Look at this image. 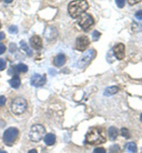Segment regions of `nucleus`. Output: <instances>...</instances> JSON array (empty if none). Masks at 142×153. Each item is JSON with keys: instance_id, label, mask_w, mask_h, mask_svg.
I'll list each match as a JSON object with an SVG mask.
<instances>
[{"instance_id": "nucleus-37", "label": "nucleus", "mask_w": 142, "mask_h": 153, "mask_svg": "<svg viewBox=\"0 0 142 153\" xmlns=\"http://www.w3.org/2000/svg\"><path fill=\"white\" fill-rule=\"evenodd\" d=\"M140 121H141V123H142V114H141V116H140Z\"/></svg>"}, {"instance_id": "nucleus-38", "label": "nucleus", "mask_w": 142, "mask_h": 153, "mask_svg": "<svg viewBox=\"0 0 142 153\" xmlns=\"http://www.w3.org/2000/svg\"><path fill=\"white\" fill-rule=\"evenodd\" d=\"M1 23H0V28H1Z\"/></svg>"}, {"instance_id": "nucleus-39", "label": "nucleus", "mask_w": 142, "mask_h": 153, "mask_svg": "<svg viewBox=\"0 0 142 153\" xmlns=\"http://www.w3.org/2000/svg\"><path fill=\"white\" fill-rule=\"evenodd\" d=\"M1 1V0H0V1Z\"/></svg>"}, {"instance_id": "nucleus-10", "label": "nucleus", "mask_w": 142, "mask_h": 153, "mask_svg": "<svg viewBox=\"0 0 142 153\" xmlns=\"http://www.w3.org/2000/svg\"><path fill=\"white\" fill-rule=\"evenodd\" d=\"M113 51L117 59L119 60H123L125 57V45L122 43L117 44L114 47Z\"/></svg>"}, {"instance_id": "nucleus-1", "label": "nucleus", "mask_w": 142, "mask_h": 153, "mask_svg": "<svg viewBox=\"0 0 142 153\" xmlns=\"http://www.w3.org/2000/svg\"><path fill=\"white\" fill-rule=\"evenodd\" d=\"M89 4L86 0H74L69 3L68 12L74 19L78 18L88 9Z\"/></svg>"}, {"instance_id": "nucleus-26", "label": "nucleus", "mask_w": 142, "mask_h": 153, "mask_svg": "<svg viewBox=\"0 0 142 153\" xmlns=\"http://www.w3.org/2000/svg\"><path fill=\"white\" fill-rule=\"evenodd\" d=\"M6 68V62L2 58H0V71H3Z\"/></svg>"}, {"instance_id": "nucleus-8", "label": "nucleus", "mask_w": 142, "mask_h": 153, "mask_svg": "<svg viewBox=\"0 0 142 153\" xmlns=\"http://www.w3.org/2000/svg\"><path fill=\"white\" fill-rule=\"evenodd\" d=\"M89 40L88 37L85 36H80L78 37L76 40V48L80 51H83L89 45Z\"/></svg>"}, {"instance_id": "nucleus-16", "label": "nucleus", "mask_w": 142, "mask_h": 153, "mask_svg": "<svg viewBox=\"0 0 142 153\" xmlns=\"http://www.w3.org/2000/svg\"><path fill=\"white\" fill-rule=\"evenodd\" d=\"M108 134L111 141H114V140H115L117 138L118 134H119V132H118V130L115 128V127L112 126L109 128Z\"/></svg>"}, {"instance_id": "nucleus-9", "label": "nucleus", "mask_w": 142, "mask_h": 153, "mask_svg": "<svg viewBox=\"0 0 142 153\" xmlns=\"http://www.w3.org/2000/svg\"><path fill=\"white\" fill-rule=\"evenodd\" d=\"M46 81H47V79H46L45 75L42 76L36 74L32 76L30 79V84L34 87H39L43 86L46 83Z\"/></svg>"}, {"instance_id": "nucleus-20", "label": "nucleus", "mask_w": 142, "mask_h": 153, "mask_svg": "<svg viewBox=\"0 0 142 153\" xmlns=\"http://www.w3.org/2000/svg\"><path fill=\"white\" fill-rule=\"evenodd\" d=\"M20 46L21 48L24 51H25L26 53H27L28 56H31L33 54V52L31 51V49H30V48L28 47V46L27 45V44L25 42V40H22L20 42Z\"/></svg>"}, {"instance_id": "nucleus-13", "label": "nucleus", "mask_w": 142, "mask_h": 153, "mask_svg": "<svg viewBox=\"0 0 142 153\" xmlns=\"http://www.w3.org/2000/svg\"><path fill=\"white\" fill-rule=\"evenodd\" d=\"M119 90V88L117 86H112L106 89L104 91V95L106 97H110L115 94H117Z\"/></svg>"}, {"instance_id": "nucleus-11", "label": "nucleus", "mask_w": 142, "mask_h": 153, "mask_svg": "<svg viewBox=\"0 0 142 153\" xmlns=\"http://www.w3.org/2000/svg\"><path fill=\"white\" fill-rule=\"evenodd\" d=\"M30 44L33 49L40 51L42 48V40L40 36H33L30 39Z\"/></svg>"}, {"instance_id": "nucleus-22", "label": "nucleus", "mask_w": 142, "mask_h": 153, "mask_svg": "<svg viewBox=\"0 0 142 153\" xmlns=\"http://www.w3.org/2000/svg\"><path fill=\"white\" fill-rule=\"evenodd\" d=\"M111 153H120L121 152V149L118 145H114L110 148Z\"/></svg>"}, {"instance_id": "nucleus-2", "label": "nucleus", "mask_w": 142, "mask_h": 153, "mask_svg": "<svg viewBox=\"0 0 142 153\" xmlns=\"http://www.w3.org/2000/svg\"><path fill=\"white\" fill-rule=\"evenodd\" d=\"M86 141L89 144L97 145V144L105 143L106 141V138L101 129L92 128L89 129L88 132L87 133Z\"/></svg>"}, {"instance_id": "nucleus-5", "label": "nucleus", "mask_w": 142, "mask_h": 153, "mask_svg": "<svg viewBox=\"0 0 142 153\" xmlns=\"http://www.w3.org/2000/svg\"><path fill=\"white\" fill-rule=\"evenodd\" d=\"M19 134V131L15 128H9L4 133V142L7 146H12Z\"/></svg>"}, {"instance_id": "nucleus-14", "label": "nucleus", "mask_w": 142, "mask_h": 153, "mask_svg": "<svg viewBox=\"0 0 142 153\" xmlns=\"http://www.w3.org/2000/svg\"><path fill=\"white\" fill-rule=\"evenodd\" d=\"M9 83L13 88L17 89L19 86H20V84H21L20 78H19L18 76L15 75L11 78V80H9Z\"/></svg>"}, {"instance_id": "nucleus-34", "label": "nucleus", "mask_w": 142, "mask_h": 153, "mask_svg": "<svg viewBox=\"0 0 142 153\" xmlns=\"http://www.w3.org/2000/svg\"><path fill=\"white\" fill-rule=\"evenodd\" d=\"M28 153H38V152H37V150L36 149H32L29 150Z\"/></svg>"}, {"instance_id": "nucleus-6", "label": "nucleus", "mask_w": 142, "mask_h": 153, "mask_svg": "<svg viewBox=\"0 0 142 153\" xmlns=\"http://www.w3.org/2000/svg\"><path fill=\"white\" fill-rule=\"evenodd\" d=\"M95 56V51L92 49H89L88 51L85 52V53L79 59L78 62V66L79 68L83 69L84 67H87L89 63L91 62V61L92 60V59L94 58Z\"/></svg>"}, {"instance_id": "nucleus-24", "label": "nucleus", "mask_w": 142, "mask_h": 153, "mask_svg": "<svg viewBox=\"0 0 142 153\" xmlns=\"http://www.w3.org/2000/svg\"><path fill=\"white\" fill-rule=\"evenodd\" d=\"M8 31L12 34L17 33V32H18V28H17L16 26H10L9 28H8Z\"/></svg>"}, {"instance_id": "nucleus-18", "label": "nucleus", "mask_w": 142, "mask_h": 153, "mask_svg": "<svg viewBox=\"0 0 142 153\" xmlns=\"http://www.w3.org/2000/svg\"><path fill=\"white\" fill-rule=\"evenodd\" d=\"M126 151L130 153H135L137 151V145L134 142H130L128 143L126 146Z\"/></svg>"}, {"instance_id": "nucleus-35", "label": "nucleus", "mask_w": 142, "mask_h": 153, "mask_svg": "<svg viewBox=\"0 0 142 153\" xmlns=\"http://www.w3.org/2000/svg\"><path fill=\"white\" fill-rule=\"evenodd\" d=\"M13 1V0H4V1L6 2V3L7 4H9V3H11V2Z\"/></svg>"}, {"instance_id": "nucleus-33", "label": "nucleus", "mask_w": 142, "mask_h": 153, "mask_svg": "<svg viewBox=\"0 0 142 153\" xmlns=\"http://www.w3.org/2000/svg\"><path fill=\"white\" fill-rule=\"evenodd\" d=\"M5 33L4 32H0V41L5 38Z\"/></svg>"}, {"instance_id": "nucleus-28", "label": "nucleus", "mask_w": 142, "mask_h": 153, "mask_svg": "<svg viewBox=\"0 0 142 153\" xmlns=\"http://www.w3.org/2000/svg\"><path fill=\"white\" fill-rule=\"evenodd\" d=\"M135 17L138 19V20L142 21V10H138L136 13H135Z\"/></svg>"}, {"instance_id": "nucleus-17", "label": "nucleus", "mask_w": 142, "mask_h": 153, "mask_svg": "<svg viewBox=\"0 0 142 153\" xmlns=\"http://www.w3.org/2000/svg\"><path fill=\"white\" fill-rule=\"evenodd\" d=\"M14 71L17 72V73H25L28 71V67L25 64H22V63H20V64H18L16 65L15 67H13Z\"/></svg>"}, {"instance_id": "nucleus-3", "label": "nucleus", "mask_w": 142, "mask_h": 153, "mask_svg": "<svg viewBox=\"0 0 142 153\" xmlns=\"http://www.w3.org/2000/svg\"><path fill=\"white\" fill-rule=\"evenodd\" d=\"M46 132L45 128L42 125L36 124L31 127L29 132V138L30 141L33 142H39L42 139Z\"/></svg>"}, {"instance_id": "nucleus-7", "label": "nucleus", "mask_w": 142, "mask_h": 153, "mask_svg": "<svg viewBox=\"0 0 142 153\" xmlns=\"http://www.w3.org/2000/svg\"><path fill=\"white\" fill-rule=\"evenodd\" d=\"M78 23L85 31H87V30L90 29L91 26L94 25V22L93 17L90 15L85 13L80 15V17Z\"/></svg>"}, {"instance_id": "nucleus-30", "label": "nucleus", "mask_w": 142, "mask_h": 153, "mask_svg": "<svg viewBox=\"0 0 142 153\" xmlns=\"http://www.w3.org/2000/svg\"><path fill=\"white\" fill-rule=\"evenodd\" d=\"M6 47L3 43H0V55L3 54L6 51Z\"/></svg>"}, {"instance_id": "nucleus-31", "label": "nucleus", "mask_w": 142, "mask_h": 153, "mask_svg": "<svg viewBox=\"0 0 142 153\" xmlns=\"http://www.w3.org/2000/svg\"><path fill=\"white\" fill-rule=\"evenodd\" d=\"M128 4H130V5H135V4L140 3V2L142 1V0H127Z\"/></svg>"}, {"instance_id": "nucleus-23", "label": "nucleus", "mask_w": 142, "mask_h": 153, "mask_svg": "<svg viewBox=\"0 0 142 153\" xmlns=\"http://www.w3.org/2000/svg\"><path fill=\"white\" fill-rule=\"evenodd\" d=\"M100 37V33H99L97 30H94L92 33V39L94 41H97L99 40V39Z\"/></svg>"}, {"instance_id": "nucleus-36", "label": "nucleus", "mask_w": 142, "mask_h": 153, "mask_svg": "<svg viewBox=\"0 0 142 153\" xmlns=\"http://www.w3.org/2000/svg\"><path fill=\"white\" fill-rule=\"evenodd\" d=\"M0 153H7L6 151H4V150H0Z\"/></svg>"}, {"instance_id": "nucleus-32", "label": "nucleus", "mask_w": 142, "mask_h": 153, "mask_svg": "<svg viewBox=\"0 0 142 153\" xmlns=\"http://www.w3.org/2000/svg\"><path fill=\"white\" fill-rule=\"evenodd\" d=\"M6 98L4 96H0V107L4 105L6 102Z\"/></svg>"}, {"instance_id": "nucleus-29", "label": "nucleus", "mask_w": 142, "mask_h": 153, "mask_svg": "<svg viewBox=\"0 0 142 153\" xmlns=\"http://www.w3.org/2000/svg\"><path fill=\"white\" fill-rule=\"evenodd\" d=\"M93 153H106V150H105L104 148H95L94 150Z\"/></svg>"}, {"instance_id": "nucleus-19", "label": "nucleus", "mask_w": 142, "mask_h": 153, "mask_svg": "<svg viewBox=\"0 0 142 153\" xmlns=\"http://www.w3.org/2000/svg\"><path fill=\"white\" fill-rule=\"evenodd\" d=\"M54 30H56L55 28H52L51 27H48L46 28V31L49 32V34H45V37L47 40H49V39H53L54 38L57 36V32H54Z\"/></svg>"}, {"instance_id": "nucleus-4", "label": "nucleus", "mask_w": 142, "mask_h": 153, "mask_svg": "<svg viewBox=\"0 0 142 153\" xmlns=\"http://www.w3.org/2000/svg\"><path fill=\"white\" fill-rule=\"evenodd\" d=\"M27 103L25 98L17 97L15 98L11 105V110L15 114L19 115L25 112L27 109Z\"/></svg>"}, {"instance_id": "nucleus-27", "label": "nucleus", "mask_w": 142, "mask_h": 153, "mask_svg": "<svg viewBox=\"0 0 142 153\" xmlns=\"http://www.w3.org/2000/svg\"><path fill=\"white\" fill-rule=\"evenodd\" d=\"M17 50V46L14 43H11L9 46V51L11 52V53H13Z\"/></svg>"}, {"instance_id": "nucleus-21", "label": "nucleus", "mask_w": 142, "mask_h": 153, "mask_svg": "<svg viewBox=\"0 0 142 153\" xmlns=\"http://www.w3.org/2000/svg\"><path fill=\"white\" fill-rule=\"evenodd\" d=\"M121 132V135L123 137H125L126 139H130V132H129V130L127 128H122Z\"/></svg>"}, {"instance_id": "nucleus-12", "label": "nucleus", "mask_w": 142, "mask_h": 153, "mask_svg": "<svg viewBox=\"0 0 142 153\" xmlns=\"http://www.w3.org/2000/svg\"><path fill=\"white\" fill-rule=\"evenodd\" d=\"M65 63V56L64 54L60 53L57 55L54 60V64L55 66L58 67H60L63 66Z\"/></svg>"}, {"instance_id": "nucleus-25", "label": "nucleus", "mask_w": 142, "mask_h": 153, "mask_svg": "<svg viewBox=\"0 0 142 153\" xmlns=\"http://www.w3.org/2000/svg\"><path fill=\"white\" fill-rule=\"evenodd\" d=\"M116 4L120 8H122L125 6V0H115Z\"/></svg>"}, {"instance_id": "nucleus-15", "label": "nucleus", "mask_w": 142, "mask_h": 153, "mask_svg": "<svg viewBox=\"0 0 142 153\" xmlns=\"http://www.w3.org/2000/svg\"><path fill=\"white\" fill-rule=\"evenodd\" d=\"M44 141H45V143L48 146H52L54 145V143L56 141V136L54 134H48L45 136V139H44Z\"/></svg>"}]
</instances>
